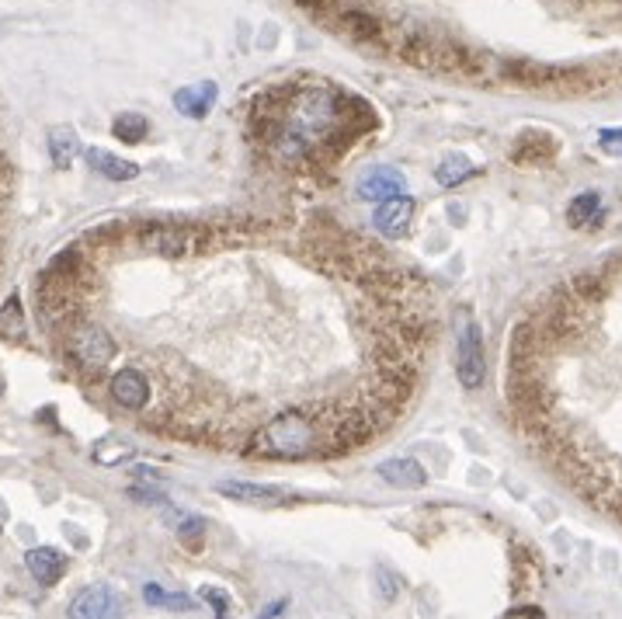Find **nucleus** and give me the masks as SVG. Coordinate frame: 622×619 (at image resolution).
Segmentation results:
<instances>
[{
	"label": "nucleus",
	"mask_w": 622,
	"mask_h": 619,
	"mask_svg": "<svg viewBox=\"0 0 622 619\" xmlns=\"http://www.w3.org/2000/svg\"><path fill=\"white\" fill-rule=\"evenodd\" d=\"M477 174V167L470 164L463 154H456V157H445L442 164L435 167V181L442 188H456V185H463L466 178H473Z\"/></svg>",
	"instance_id": "nucleus-14"
},
{
	"label": "nucleus",
	"mask_w": 622,
	"mask_h": 619,
	"mask_svg": "<svg viewBox=\"0 0 622 619\" xmlns=\"http://www.w3.org/2000/svg\"><path fill=\"white\" fill-rule=\"evenodd\" d=\"M25 567L39 585H56V581L67 574V557L53 546H35V550L25 553Z\"/></svg>",
	"instance_id": "nucleus-8"
},
{
	"label": "nucleus",
	"mask_w": 622,
	"mask_h": 619,
	"mask_svg": "<svg viewBox=\"0 0 622 619\" xmlns=\"http://www.w3.org/2000/svg\"><path fill=\"white\" fill-rule=\"evenodd\" d=\"M282 609H285V599H278L275 606H268L265 613H258V619H275L278 613H282Z\"/></svg>",
	"instance_id": "nucleus-25"
},
{
	"label": "nucleus",
	"mask_w": 622,
	"mask_h": 619,
	"mask_svg": "<svg viewBox=\"0 0 622 619\" xmlns=\"http://www.w3.org/2000/svg\"><path fill=\"white\" fill-rule=\"evenodd\" d=\"M397 195H407V178L393 167H372L358 181V199L365 202H390Z\"/></svg>",
	"instance_id": "nucleus-6"
},
{
	"label": "nucleus",
	"mask_w": 622,
	"mask_h": 619,
	"mask_svg": "<svg viewBox=\"0 0 622 619\" xmlns=\"http://www.w3.org/2000/svg\"><path fill=\"white\" fill-rule=\"evenodd\" d=\"M108 393H112V400L122 407V411L139 414L150 407L153 387H150V376H146L139 366H122L119 373L108 380Z\"/></svg>",
	"instance_id": "nucleus-5"
},
{
	"label": "nucleus",
	"mask_w": 622,
	"mask_h": 619,
	"mask_svg": "<svg viewBox=\"0 0 622 619\" xmlns=\"http://www.w3.org/2000/svg\"><path fill=\"white\" fill-rule=\"evenodd\" d=\"M598 213H602V195H598V192H581L567 206L570 227H588V223H595Z\"/></svg>",
	"instance_id": "nucleus-15"
},
{
	"label": "nucleus",
	"mask_w": 622,
	"mask_h": 619,
	"mask_svg": "<svg viewBox=\"0 0 622 619\" xmlns=\"http://www.w3.org/2000/svg\"><path fill=\"white\" fill-rule=\"evenodd\" d=\"M508 619H546V616H543V609H515Z\"/></svg>",
	"instance_id": "nucleus-24"
},
{
	"label": "nucleus",
	"mask_w": 622,
	"mask_h": 619,
	"mask_svg": "<svg viewBox=\"0 0 622 619\" xmlns=\"http://www.w3.org/2000/svg\"><path fill=\"white\" fill-rule=\"evenodd\" d=\"M67 352H70V362L80 369V373L98 376L101 369H105L108 362L119 355V345H115V338L101 324H94V320H84V324H77L70 331Z\"/></svg>",
	"instance_id": "nucleus-2"
},
{
	"label": "nucleus",
	"mask_w": 622,
	"mask_h": 619,
	"mask_svg": "<svg viewBox=\"0 0 622 619\" xmlns=\"http://www.w3.org/2000/svg\"><path fill=\"white\" fill-rule=\"evenodd\" d=\"M219 98V87L206 80V84H195V87H181L178 94H174V108H178L181 115H188V119H206L212 112V105H216Z\"/></svg>",
	"instance_id": "nucleus-9"
},
{
	"label": "nucleus",
	"mask_w": 622,
	"mask_h": 619,
	"mask_svg": "<svg viewBox=\"0 0 622 619\" xmlns=\"http://www.w3.org/2000/svg\"><path fill=\"white\" fill-rule=\"evenodd\" d=\"M331 446V435L306 411H282L251 435V456L261 460H303L320 446Z\"/></svg>",
	"instance_id": "nucleus-1"
},
{
	"label": "nucleus",
	"mask_w": 622,
	"mask_h": 619,
	"mask_svg": "<svg viewBox=\"0 0 622 619\" xmlns=\"http://www.w3.org/2000/svg\"><path fill=\"white\" fill-rule=\"evenodd\" d=\"M376 581H379V595H383V602H393L400 595V578L390 571V567H376Z\"/></svg>",
	"instance_id": "nucleus-18"
},
{
	"label": "nucleus",
	"mask_w": 622,
	"mask_h": 619,
	"mask_svg": "<svg viewBox=\"0 0 622 619\" xmlns=\"http://www.w3.org/2000/svg\"><path fill=\"white\" fill-rule=\"evenodd\" d=\"M143 599H146V606H167V592L160 585H146Z\"/></svg>",
	"instance_id": "nucleus-23"
},
{
	"label": "nucleus",
	"mask_w": 622,
	"mask_h": 619,
	"mask_svg": "<svg viewBox=\"0 0 622 619\" xmlns=\"http://www.w3.org/2000/svg\"><path fill=\"white\" fill-rule=\"evenodd\" d=\"M216 491L223 494V498H233V501H278V498H285L282 487L247 484V480H219Z\"/></svg>",
	"instance_id": "nucleus-12"
},
{
	"label": "nucleus",
	"mask_w": 622,
	"mask_h": 619,
	"mask_svg": "<svg viewBox=\"0 0 622 619\" xmlns=\"http://www.w3.org/2000/svg\"><path fill=\"white\" fill-rule=\"evenodd\" d=\"M411 220H414V199L397 195L390 202H379L376 216H372V227H376V233H383L386 240H400L411 230Z\"/></svg>",
	"instance_id": "nucleus-7"
},
{
	"label": "nucleus",
	"mask_w": 622,
	"mask_h": 619,
	"mask_svg": "<svg viewBox=\"0 0 622 619\" xmlns=\"http://www.w3.org/2000/svg\"><path fill=\"white\" fill-rule=\"evenodd\" d=\"M136 456V446H129V442H119V439H105L94 446V460L101 466H119L122 460H133Z\"/></svg>",
	"instance_id": "nucleus-17"
},
{
	"label": "nucleus",
	"mask_w": 622,
	"mask_h": 619,
	"mask_svg": "<svg viewBox=\"0 0 622 619\" xmlns=\"http://www.w3.org/2000/svg\"><path fill=\"white\" fill-rule=\"evenodd\" d=\"M202 599L212 602V609H216V619H230V599H226L219 588H202Z\"/></svg>",
	"instance_id": "nucleus-19"
},
{
	"label": "nucleus",
	"mask_w": 622,
	"mask_h": 619,
	"mask_svg": "<svg viewBox=\"0 0 622 619\" xmlns=\"http://www.w3.org/2000/svg\"><path fill=\"white\" fill-rule=\"evenodd\" d=\"M49 154H53L56 167H70L80 157V140L70 126H56L49 129Z\"/></svg>",
	"instance_id": "nucleus-13"
},
{
	"label": "nucleus",
	"mask_w": 622,
	"mask_h": 619,
	"mask_svg": "<svg viewBox=\"0 0 622 619\" xmlns=\"http://www.w3.org/2000/svg\"><path fill=\"white\" fill-rule=\"evenodd\" d=\"M129 494L139 498V505H160V501H164V494L150 491V487H129Z\"/></svg>",
	"instance_id": "nucleus-22"
},
{
	"label": "nucleus",
	"mask_w": 622,
	"mask_h": 619,
	"mask_svg": "<svg viewBox=\"0 0 622 619\" xmlns=\"http://www.w3.org/2000/svg\"><path fill=\"white\" fill-rule=\"evenodd\" d=\"M178 533L185 536V540H199V536L206 533V522L195 519V515H178Z\"/></svg>",
	"instance_id": "nucleus-21"
},
{
	"label": "nucleus",
	"mask_w": 622,
	"mask_h": 619,
	"mask_svg": "<svg viewBox=\"0 0 622 619\" xmlns=\"http://www.w3.org/2000/svg\"><path fill=\"white\" fill-rule=\"evenodd\" d=\"M598 147H602L609 157H622V129H602Z\"/></svg>",
	"instance_id": "nucleus-20"
},
{
	"label": "nucleus",
	"mask_w": 622,
	"mask_h": 619,
	"mask_svg": "<svg viewBox=\"0 0 622 619\" xmlns=\"http://www.w3.org/2000/svg\"><path fill=\"white\" fill-rule=\"evenodd\" d=\"M70 619H122L126 616V595L112 585H91L77 592V599L67 609Z\"/></svg>",
	"instance_id": "nucleus-4"
},
{
	"label": "nucleus",
	"mask_w": 622,
	"mask_h": 619,
	"mask_svg": "<svg viewBox=\"0 0 622 619\" xmlns=\"http://www.w3.org/2000/svg\"><path fill=\"white\" fill-rule=\"evenodd\" d=\"M379 477L390 487H400V491H417V487L428 484V470H424L417 460H386L379 463Z\"/></svg>",
	"instance_id": "nucleus-10"
},
{
	"label": "nucleus",
	"mask_w": 622,
	"mask_h": 619,
	"mask_svg": "<svg viewBox=\"0 0 622 619\" xmlns=\"http://www.w3.org/2000/svg\"><path fill=\"white\" fill-rule=\"evenodd\" d=\"M112 133L119 136L122 143H143L146 133H150V122L139 112H122L119 119L112 122Z\"/></svg>",
	"instance_id": "nucleus-16"
},
{
	"label": "nucleus",
	"mask_w": 622,
	"mask_h": 619,
	"mask_svg": "<svg viewBox=\"0 0 622 619\" xmlns=\"http://www.w3.org/2000/svg\"><path fill=\"white\" fill-rule=\"evenodd\" d=\"M456 376L466 390L484 387L487 362H484V334L477 324H466L456 341Z\"/></svg>",
	"instance_id": "nucleus-3"
},
{
	"label": "nucleus",
	"mask_w": 622,
	"mask_h": 619,
	"mask_svg": "<svg viewBox=\"0 0 622 619\" xmlns=\"http://www.w3.org/2000/svg\"><path fill=\"white\" fill-rule=\"evenodd\" d=\"M87 164H91L94 171H98L101 178H108V181H133L139 174V167L133 164V160H122V157L108 154V150H101V147L87 150Z\"/></svg>",
	"instance_id": "nucleus-11"
}]
</instances>
